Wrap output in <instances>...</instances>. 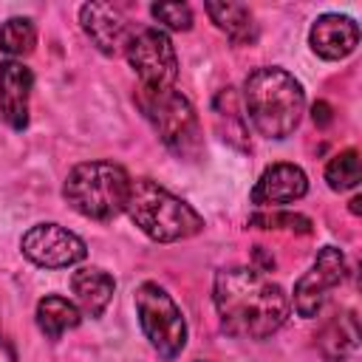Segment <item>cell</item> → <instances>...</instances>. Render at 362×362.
Returning <instances> with one entry per match:
<instances>
[{
  "label": "cell",
  "mask_w": 362,
  "mask_h": 362,
  "mask_svg": "<svg viewBox=\"0 0 362 362\" xmlns=\"http://www.w3.org/2000/svg\"><path fill=\"white\" fill-rule=\"evenodd\" d=\"M212 297L223 331L240 339H266L288 317L286 291L257 269H221Z\"/></svg>",
  "instance_id": "obj_1"
},
{
  "label": "cell",
  "mask_w": 362,
  "mask_h": 362,
  "mask_svg": "<svg viewBox=\"0 0 362 362\" xmlns=\"http://www.w3.org/2000/svg\"><path fill=\"white\" fill-rule=\"evenodd\" d=\"M243 105L255 130L266 139H286L303 119V85L283 68H257L243 82Z\"/></svg>",
  "instance_id": "obj_2"
},
{
  "label": "cell",
  "mask_w": 362,
  "mask_h": 362,
  "mask_svg": "<svg viewBox=\"0 0 362 362\" xmlns=\"http://www.w3.org/2000/svg\"><path fill=\"white\" fill-rule=\"evenodd\" d=\"M124 212L147 238H153L158 243L192 238L204 226L201 215L187 201H181L178 195H173L170 189L158 187L150 178L130 181Z\"/></svg>",
  "instance_id": "obj_3"
},
{
  "label": "cell",
  "mask_w": 362,
  "mask_h": 362,
  "mask_svg": "<svg viewBox=\"0 0 362 362\" xmlns=\"http://www.w3.org/2000/svg\"><path fill=\"white\" fill-rule=\"evenodd\" d=\"M130 189V175L113 161H85L76 164L62 187L65 201L90 221H113L124 212Z\"/></svg>",
  "instance_id": "obj_4"
},
{
  "label": "cell",
  "mask_w": 362,
  "mask_h": 362,
  "mask_svg": "<svg viewBox=\"0 0 362 362\" xmlns=\"http://www.w3.org/2000/svg\"><path fill=\"white\" fill-rule=\"evenodd\" d=\"M136 105L144 119L161 136L175 156H195L201 147V127L192 105L175 88H144L136 90Z\"/></svg>",
  "instance_id": "obj_5"
},
{
  "label": "cell",
  "mask_w": 362,
  "mask_h": 362,
  "mask_svg": "<svg viewBox=\"0 0 362 362\" xmlns=\"http://www.w3.org/2000/svg\"><path fill=\"white\" fill-rule=\"evenodd\" d=\"M136 314L144 337L164 359H175L184 351L187 345L184 314L158 283H141L136 288Z\"/></svg>",
  "instance_id": "obj_6"
},
{
  "label": "cell",
  "mask_w": 362,
  "mask_h": 362,
  "mask_svg": "<svg viewBox=\"0 0 362 362\" xmlns=\"http://www.w3.org/2000/svg\"><path fill=\"white\" fill-rule=\"evenodd\" d=\"M130 68L139 74V85L144 88H173L178 76V57L170 37L161 28H141L130 34L124 45Z\"/></svg>",
  "instance_id": "obj_7"
},
{
  "label": "cell",
  "mask_w": 362,
  "mask_h": 362,
  "mask_svg": "<svg viewBox=\"0 0 362 362\" xmlns=\"http://www.w3.org/2000/svg\"><path fill=\"white\" fill-rule=\"evenodd\" d=\"M23 255L45 269H68L85 257V240L59 223H37L20 240Z\"/></svg>",
  "instance_id": "obj_8"
},
{
  "label": "cell",
  "mask_w": 362,
  "mask_h": 362,
  "mask_svg": "<svg viewBox=\"0 0 362 362\" xmlns=\"http://www.w3.org/2000/svg\"><path fill=\"white\" fill-rule=\"evenodd\" d=\"M345 255L337 246H325L317 255L314 266L294 286V311L300 317H317L328 291L345 280Z\"/></svg>",
  "instance_id": "obj_9"
},
{
  "label": "cell",
  "mask_w": 362,
  "mask_h": 362,
  "mask_svg": "<svg viewBox=\"0 0 362 362\" xmlns=\"http://www.w3.org/2000/svg\"><path fill=\"white\" fill-rule=\"evenodd\" d=\"M79 23H82V31L90 37V42L102 54L113 57V54L124 51L127 40H130L127 17L110 3H85L79 8Z\"/></svg>",
  "instance_id": "obj_10"
},
{
  "label": "cell",
  "mask_w": 362,
  "mask_h": 362,
  "mask_svg": "<svg viewBox=\"0 0 362 362\" xmlns=\"http://www.w3.org/2000/svg\"><path fill=\"white\" fill-rule=\"evenodd\" d=\"M31 88H34V74L23 62L6 59L0 65V116L14 130H25L28 124Z\"/></svg>",
  "instance_id": "obj_11"
},
{
  "label": "cell",
  "mask_w": 362,
  "mask_h": 362,
  "mask_svg": "<svg viewBox=\"0 0 362 362\" xmlns=\"http://www.w3.org/2000/svg\"><path fill=\"white\" fill-rule=\"evenodd\" d=\"M308 192V178L297 164H272L263 170L252 189L255 206H283L294 204Z\"/></svg>",
  "instance_id": "obj_12"
},
{
  "label": "cell",
  "mask_w": 362,
  "mask_h": 362,
  "mask_svg": "<svg viewBox=\"0 0 362 362\" xmlns=\"http://www.w3.org/2000/svg\"><path fill=\"white\" fill-rule=\"evenodd\" d=\"M308 42L322 59H342L359 42V25L345 14H322L308 31Z\"/></svg>",
  "instance_id": "obj_13"
},
{
  "label": "cell",
  "mask_w": 362,
  "mask_h": 362,
  "mask_svg": "<svg viewBox=\"0 0 362 362\" xmlns=\"http://www.w3.org/2000/svg\"><path fill=\"white\" fill-rule=\"evenodd\" d=\"M71 291L76 297V308L85 317H99L107 308V303H110V297L116 291V283H113V277L105 269L85 266V269H76L74 272Z\"/></svg>",
  "instance_id": "obj_14"
},
{
  "label": "cell",
  "mask_w": 362,
  "mask_h": 362,
  "mask_svg": "<svg viewBox=\"0 0 362 362\" xmlns=\"http://www.w3.org/2000/svg\"><path fill=\"white\" fill-rule=\"evenodd\" d=\"M317 348L328 362H345L359 348V322L354 311L337 314L317 337Z\"/></svg>",
  "instance_id": "obj_15"
},
{
  "label": "cell",
  "mask_w": 362,
  "mask_h": 362,
  "mask_svg": "<svg viewBox=\"0 0 362 362\" xmlns=\"http://www.w3.org/2000/svg\"><path fill=\"white\" fill-rule=\"evenodd\" d=\"M204 8L212 17V23L235 45H246V42L257 40V25H255V17H252L249 6H243V3H206Z\"/></svg>",
  "instance_id": "obj_16"
},
{
  "label": "cell",
  "mask_w": 362,
  "mask_h": 362,
  "mask_svg": "<svg viewBox=\"0 0 362 362\" xmlns=\"http://www.w3.org/2000/svg\"><path fill=\"white\" fill-rule=\"evenodd\" d=\"M79 320H82V311L76 308V303L59 294H48L37 303V325L48 339H59L65 331L76 328Z\"/></svg>",
  "instance_id": "obj_17"
},
{
  "label": "cell",
  "mask_w": 362,
  "mask_h": 362,
  "mask_svg": "<svg viewBox=\"0 0 362 362\" xmlns=\"http://www.w3.org/2000/svg\"><path fill=\"white\" fill-rule=\"evenodd\" d=\"M37 28L28 17H11L0 25V51L8 57H25L34 51Z\"/></svg>",
  "instance_id": "obj_18"
},
{
  "label": "cell",
  "mask_w": 362,
  "mask_h": 362,
  "mask_svg": "<svg viewBox=\"0 0 362 362\" xmlns=\"http://www.w3.org/2000/svg\"><path fill=\"white\" fill-rule=\"evenodd\" d=\"M325 181L331 189L337 192H345V189H354L359 184V153L356 150H342L337 153L328 167H325Z\"/></svg>",
  "instance_id": "obj_19"
},
{
  "label": "cell",
  "mask_w": 362,
  "mask_h": 362,
  "mask_svg": "<svg viewBox=\"0 0 362 362\" xmlns=\"http://www.w3.org/2000/svg\"><path fill=\"white\" fill-rule=\"evenodd\" d=\"M249 223L260 226V229H291V232H303V235L311 232V221L297 212H255L249 218Z\"/></svg>",
  "instance_id": "obj_20"
},
{
  "label": "cell",
  "mask_w": 362,
  "mask_h": 362,
  "mask_svg": "<svg viewBox=\"0 0 362 362\" xmlns=\"http://www.w3.org/2000/svg\"><path fill=\"white\" fill-rule=\"evenodd\" d=\"M150 14L170 31H187L192 25V8L187 3H153Z\"/></svg>",
  "instance_id": "obj_21"
},
{
  "label": "cell",
  "mask_w": 362,
  "mask_h": 362,
  "mask_svg": "<svg viewBox=\"0 0 362 362\" xmlns=\"http://www.w3.org/2000/svg\"><path fill=\"white\" fill-rule=\"evenodd\" d=\"M314 122H317V124H328V122H331V107H328L325 102H317V105H314Z\"/></svg>",
  "instance_id": "obj_22"
},
{
  "label": "cell",
  "mask_w": 362,
  "mask_h": 362,
  "mask_svg": "<svg viewBox=\"0 0 362 362\" xmlns=\"http://www.w3.org/2000/svg\"><path fill=\"white\" fill-rule=\"evenodd\" d=\"M0 362H17V354H14L11 342L3 339V337H0Z\"/></svg>",
  "instance_id": "obj_23"
},
{
  "label": "cell",
  "mask_w": 362,
  "mask_h": 362,
  "mask_svg": "<svg viewBox=\"0 0 362 362\" xmlns=\"http://www.w3.org/2000/svg\"><path fill=\"white\" fill-rule=\"evenodd\" d=\"M359 204H362V201H359V198H354V201H351V212H359Z\"/></svg>",
  "instance_id": "obj_24"
}]
</instances>
